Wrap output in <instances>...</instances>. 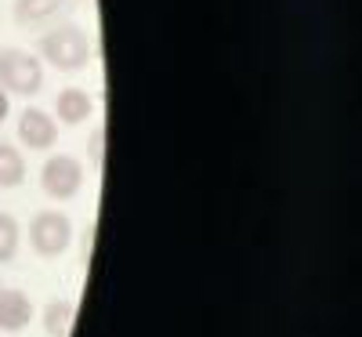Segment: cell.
Returning <instances> with one entry per match:
<instances>
[{
	"label": "cell",
	"mask_w": 362,
	"mask_h": 337,
	"mask_svg": "<svg viewBox=\"0 0 362 337\" xmlns=\"http://www.w3.org/2000/svg\"><path fill=\"white\" fill-rule=\"evenodd\" d=\"M18 239H22V229H18V222L11 218V214H4V210H0V265H4V261H11V258L18 254Z\"/></svg>",
	"instance_id": "cell-11"
},
{
	"label": "cell",
	"mask_w": 362,
	"mask_h": 337,
	"mask_svg": "<svg viewBox=\"0 0 362 337\" xmlns=\"http://www.w3.org/2000/svg\"><path fill=\"white\" fill-rule=\"evenodd\" d=\"M25 181V160L8 142H0V189H18Z\"/></svg>",
	"instance_id": "cell-8"
},
{
	"label": "cell",
	"mask_w": 362,
	"mask_h": 337,
	"mask_svg": "<svg viewBox=\"0 0 362 337\" xmlns=\"http://www.w3.org/2000/svg\"><path fill=\"white\" fill-rule=\"evenodd\" d=\"M18 138H22V145H29V149H51V145L58 142L54 116H47V113L37 109V105H29V109L18 116Z\"/></svg>",
	"instance_id": "cell-5"
},
{
	"label": "cell",
	"mask_w": 362,
	"mask_h": 337,
	"mask_svg": "<svg viewBox=\"0 0 362 337\" xmlns=\"http://www.w3.org/2000/svg\"><path fill=\"white\" fill-rule=\"evenodd\" d=\"M66 8V0H15V18L22 25H37Z\"/></svg>",
	"instance_id": "cell-9"
},
{
	"label": "cell",
	"mask_w": 362,
	"mask_h": 337,
	"mask_svg": "<svg viewBox=\"0 0 362 337\" xmlns=\"http://www.w3.org/2000/svg\"><path fill=\"white\" fill-rule=\"evenodd\" d=\"M54 113H58L62 124H80V120L90 116V95L80 91V87H66L62 95L54 98Z\"/></svg>",
	"instance_id": "cell-7"
},
{
	"label": "cell",
	"mask_w": 362,
	"mask_h": 337,
	"mask_svg": "<svg viewBox=\"0 0 362 337\" xmlns=\"http://www.w3.org/2000/svg\"><path fill=\"white\" fill-rule=\"evenodd\" d=\"M4 120H8V91L0 87V124H4Z\"/></svg>",
	"instance_id": "cell-13"
},
{
	"label": "cell",
	"mask_w": 362,
	"mask_h": 337,
	"mask_svg": "<svg viewBox=\"0 0 362 337\" xmlns=\"http://www.w3.org/2000/svg\"><path fill=\"white\" fill-rule=\"evenodd\" d=\"M40 58L54 69H66V73H76L90 62V40L87 33L76 25V22H66V25H54L40 37Z\"/></svg>",
	"instance_id": "cell-1"
},
{
	"label": "cell",
	"mask_w": 362,
	"mask_h": 337,
	"mask_svg": "<svg viewBox=\"0 0 362 337\" xmlns=\"http://www.w3.org/2000/svg\"><path fill=\"white\" fill-rule=\"evenodd\" d=\"M40 185L51 200H73L83 185V167L69 152H58L40 167Z\"/></svg>",
	"instance_id": "cell-4"
},
{
	"label": "cell",
	"mask_w": 362,
	"mask_h": 337,
	"mask_svg": "<svg viewBox=\"0 0 362 337\" xmlns=\"http://www.w3.org/2000/svg\"><path fill=\"white\" fill-rule=\"evenodd\" d=\"M73 316H76V309H73L69 301H51L47 309H44V330H47V337H69Z\"/></svg>",
	"instance_id": "cell-10"
},
{
	"label": "cell",
	"mask_w": 362,
	"mask_h": 337,
	"mask_svg": "<svg viewBox=\"0 0 362 337\" xmlns=\"http://www.w3.org/2000/svg\"><path fill=\"white\" fill-rule=\"evenodd\" d=\"M33 323V301L15 287H0V330L18 333Z\"/></svg>",
	"instance_id": "cell-6"
},
{
	"label": "cell",
	"mask_w": 362,
	"mask_h": 337,
	"mask_svg": "<svg viewBox=\"0 0 362 337\" xmlns=\"http://www.w3.org/2000/svg\"><path fill=\"white\" fill-rule=\"evenodd\" d=\"M73 243V222L62 210H40L29 222V247H33L40 258H58L66 254Z\"/></svg>",
	"instance_id": "cell-3"
},
{
	"label": "cell",
	"mask_w": 362,
	"mask_h": 337,
	"mask_svg": "<svg viewBox=\"0 0 362 337\" xmlns=\"http://www.w3.org/2000/svg\"><path fill=\"white\" fill-rule=\"evenodd\" d=\"M102 142H105V127H95V135H90V142H87V152H90L95 164H102Z\"/></svg>",
	"instance_id": "cell-12"
},
{
	"label": "cell",
	"mask_w": 362,
	"mask_h": 337,
	"mask_svg": "<svg viewBox=\"0 0 362 337\" xmlns=\"http://www.w3.org/2000/svg\"><path fill=\"white\" fill-rule=\"evenodd\" d=\"M0 87L15 91V95H37L44 87V66L33 51L22 47H0Z\"/></svg>",
	"instance_id": "cell-2"
}]
</instances>
